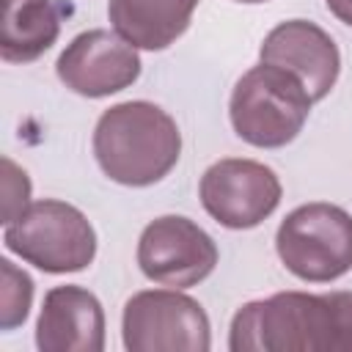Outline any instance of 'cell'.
I'll list each match as a JSON object with an SVG mask.
<instances>
[{
  "label": "cell",
  "instance_id": "1",
  "mask_svg": "<svg viewBox=\"0 0 352 352\" xmlns=\"http://www.w3.org/2000/svg\"><path fill=\"white\" fill-rule=\"evenodd\" d=\"M179 154L176 121L143 99L107 107L94 126V157L102 173L124 187L157 184L176 168Z\"/></svg>",
  "mask_w": 352,
  "mask_h": 352
},
{
  "label": "cell",
  "instance_id": "2",
  "mask_svg": "<svg viewBox=\"0 0 352 352\" xmlns=\"http://www.w3.org/2000/svg\"><path fill=\"white\" fill-rule=\"evenodd\" d=\"M231 352H344L336 292H278L245 302L228 333Z\"/></svg>",
  "mask_w": 352,
  "mask_h": 352
},
{
  "label": "cell",
  "instance_id": "3",
  "mask_svg": "<svg viewBox=\"0 0 352 352\" xmlns=\"http://www.w3.org/2000/svg\"><path fill=\"white\" fill-rule=\"evenodd\" d=\"M311 104L308 91L292 72L258 63L236 80L228 99V118L245 143L280 148L300 135Z\"/></svg>",
  "mask_w": 352,
  "mask_h": 352
},
{
  "label": "cell",
  "instance_id": "4",
  "mask_svg": "<svg viewBox=\"0 0 352 352\" xmlns=\"http://www.w3.org/2000/svg\"><path fill=\"white\" fill-rule=\"evenodd\" d=\"M3 242L22 261L50 275L80 272L96 256V231L88 217L55 198L30 204L6 226Z\"/></svg>",
  "mask_w": 352,
  "mask_h": 352
},
{
  "label": "cell",
  "instance_id": "5",
  "mask_svg": "<svg viewBox=\"0 0 352 352\" xmlns=\"http://www.w3.org/2000/svg\"><path fill=\"white\" fill-rule=\"evenodd\" d=\"M275 250L300 280H336L352 270V214L324 201L302 204L280 220Z\"/></svg>",
  "mask_w": 352,
  "mask_h": 352
},
{
  "label": "cell",
  "instance_id": "6",
  "mask_svg": "<svg viewBox=\"0 0 352 352\" xmlns=\"http://www.w3.org/2000/svg\"><path fill=\"white\" fill-rule=\"evenodd\" d=\"M121 336L129 352H206L212 327L204 305L179 289H146L126 300Z\"/></svg>",
  "mask_w": 352,
  "mask_h": 352
},
{
  "label": "cell",
  "instance_id": "7",
  "mask_svg": "<svg viewBox=\"0 0 352 352\" xmlns=\"http://www.w3.org/2000/svg\"><path fill=\"white\" fill-rule=\"evenodd\" d=\"M280 192V179L270 165L242 157L212 162L198 184L206 214L234 231L256 228L267 220L278 209Z\"/></svg>",
  "mask_w": 352,
  "mask_h": 352
},
{
  "label": "cell",
  "instance_id": "8",
  "mask_svg": "<svg viewBox=\"0 0 352 352\" xmlns=\"http://www.w3.org/2000/svg\"><path fill=\"white\" fill-rule=\"evenodd\" d=\"M138 264L160 286L190 289L217 267V245L190 217L162 214L140 231Z\"/></svg>",
  "mask_w": 352,
  "mask_h": 352
},
{
  "label": "cell",
  "instance_id": "9",
  "mask_svg": "<svg viewBox=\"0 0 352 352\" xmlns=\"http://www.w3.org/2000/svg\"><path fill=\"white\" fill-rule=\"evenodd\" d=\"M55 72L69 91L102 99L129 88L140 77V55L121 33L94 28L66 44L58 55Z\"/></svg>",
  "mask_w": 352,
  "mask_h": 352
},
{
  "label": "cell",
  "instance_id": "10",
  "mask_svg": "<svg viewBox=\"0 0 352 352\" xmlns=\"http://www.w3.org/2000/svg\"><path fill=\"white\" fill-rule=\"evenodd\" d=\"M258 58L261 63L292 72L308 91L311 102L324 99L341 72V52L336 41L330 38V33L308 19H286L275 25L264 36Z\"/></svg>",
  "mask_w": 352,
  "mask_h": 352
},
{
  "label": "cell",
  "instance_id": "11",
  "mask_svg": "<svg viewBox=\"0 0 352 352\" xmlns=\"http://www.w3.org/2000/svg\"><path fill=\"white\" fill-rule=\"evenodd\" d=\"M36 346L41 352H102L104 311L96 294L72 283L50 289L36 322Z\"/></svg>",
  "mask_w": 352,
  "mask_h": 352
},
{
  "label": "cell",
  "instance_id": "12",
  "mask_svg": "<svg viewBox=\"0 0 352 352\" xmlns=\"http://www.w3.org/2000/svg\"><path fill=\"white\" fill-rule=\"evenodd\" d=\"M198 0H107L113 30L138 50L170 47L192 19Z\"/></svg>",
  "mask_w": 352,
  "mask_h": 352
},
{
  "label": "cell",
  "instance_id": "13",
  "mask_svg": "<svg viewBox=\"0 0 352 352\" xmlns=\"http://www.w3.org/2000/svg\"><path fill=\"white\" fill-rule=\"evenodd\" d=\"M60 33L55 0H0V58L30 63L41 58Z\"/></svg>",
  "mask_w": 352,
  "mask_h": 352
},
{
  "label": "cell",
  "instance_id": "14",
  "mask_svg": "<svg viewBox=\"0 0 352 352\" xmlns=\"http://www.w3.org/2000/svg\"><path fill=\"white\" fill-rule=\"evenodd\" d=\"M0 327L3 330H14L19 327L28 314H30V302H33V280L25 270L14 267V261L0 258Z\"/></svg>",
  "mask_w": 352,
  "mask_h": 352
},
{
  "label": "cell",
  "instance_id": "15",
  "mask_svg": "<svg viewBox=\"0 0 352 352\" xmlns=\"http://www.w3.org/2000/svg\"><path fill=\"white\" fill-rule=\"evenodd\" d=\"M0 165H3V223L8 226L30 206V179L11 157H3Z\"/></svg>",
  "mask_w": 352,
  "mask_h": 352
},
{
  "label": "cell",
  "instance_id": "16",
  "mask_svg": "<svg viewBox=\"0 0 352 352\" xmlns=\"http://www.w3.org/2000/svg\"><path fill=\"white\" fill-rule=\"evenodd\" d=\"M324 3H327L330 14H333L336 19H341L344 25L352 28V0H324Z\"/></svg>",
  "mask_w": 352,
  "mask_h": 352
},
{
  "label": "cell",
  "instance_id": "17",
  "mask_svg": "<svg viewBox=\"0 0 352 352\" xmlns=\"http://www.w3.org/2000/svg\"><path fill=\"white\" fill-rule=\"evenodd\" d=\"M236 3H267V0H236Z\"/></svg>",
  "mask_w": 352,
  "mask_h": 352
}]
</instances>
